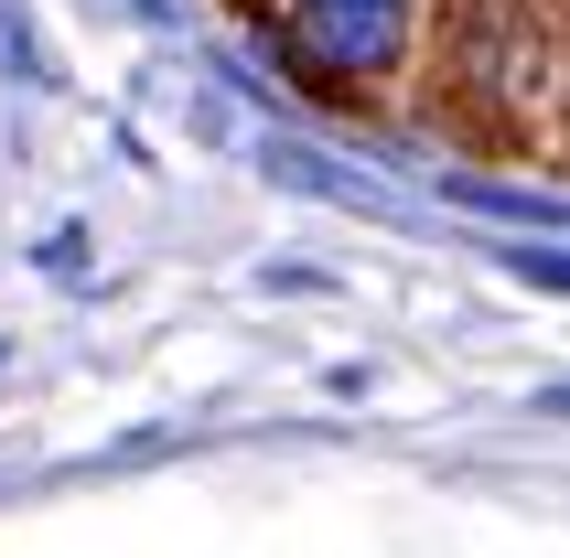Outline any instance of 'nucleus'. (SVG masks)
<instances>
[{
	"label": "nucleus",
	"instance_id": "obj_1",
	"mask_svg": "<svg viewBox=\"0 0 570 558\" xmlns=\"http://www.w3.org/2000/svg\"><path fill=\"white\" fill-rule=\"evenodd\" d=\"M281 32H291V64L323 97H377L420 64L431 0H281Z\"/></svg>",
	"mask_w": 570,
	"mask_h": 558
}]
</instances>
